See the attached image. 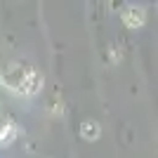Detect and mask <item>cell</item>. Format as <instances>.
<instances>
[{
  "label": "cell",
  "instance_id": "cell-1",
  "mask_svg": "<svg viewBox=\"0 0 158 158\" xmlns=\"http://www.w3.org/2000/svg\"><path fill=\"white\" fill-rule=\"evenodd\" d=\"M26 66H19V64H10L2 71V83L5 87L14 90V92H21V85H24V78H26Z\"/></svg>",
  "mask_w": 158,
  "mask_h": 158
},
{
  "label": "cell",
  "instance_id": "cell-2",
  "mask_svg": "<svg viewBox=\"0 0 158 158\" xmlns=\"http://www.w3.org/2000/svg\"><path fill=\"white\" fill-rule=\"evenodd\" d=\"M40 87H43V76H40L35 69H28L19 94H35V92H40Z\"/></svg>",
  "mask_w": 158,
  "mask_h": 158
},
{
  "label": "cell",
  "instance_id": "cell-3",
  "mask_svg": "<svg viewBox=\"0 0 158 158\" xmlns=\"http://www.w3.org/2000/svg\"><path fill=\"white\" fill-rule=\"evenodd\" d=\"M146 14L144 10H139V7H127L125 12H123V21H125L127 28H139L142 24H144Z\"/></svg>",
  "mask_w": 158,
  "mask_h": 158
},
{
  "label": "cell",
  "instance_id": "cell-4",
  "mask_svg": "<svg viewBox=\"0 0 158 158\" xmlns=\"http://www.w3.org/2000/svg\"><path fill=\"white\" fill-rule=\"evenodd\" d=\"M14 137H17L14 123L12 120H2V123H0V144H10Z\"/></svg>",
  "mask_w": 158,
  "mask_h": 158
},
{
  "label": "cell",
  "instance_id": "cell-5",
  "mask_svg": "<svg viewBox=\"0 0 158 158\" xmlns=\"http://www.w3.org/2000/svg\"><path fill=\"white\" fill-rule=\"evenodd\" d=\"M80 135H83L87 142H92V139L99 137V125L94 123V120H85V123H83V130H80Z\"/></svg>",
  "mask_w": 158,
  "mask_h": 158
}]
</instances>
